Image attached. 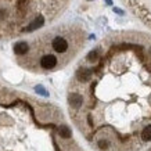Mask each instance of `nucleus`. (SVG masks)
Instances as JSON below:
<instances>
[{
    "label": "nucleus",
    "mask_w": 151,
    "mask_h": 151,
    "mask_svg": "<svg viewBox=\"0 0 151 151\" xmlns=\"http://www.w3.org/2000/svg\"><path fill=\"white\" fill-rule=\"evenodd\" d=\"M105 3H107L108 6H111V4H112V0H105Z\"/></svg>",
    "instance_id": "14"
},
{
    "label": "nucleus",
    "mask_w": 151,
    "mask_h": 151,
    "mask_svg": "<svg viewBox=\"0 0 151 151\" xmlns=\"http://www.w3.org/2000/svg\"><path fill=\"white\" fill-rule=\"evenodd\" d=\"M142 139L144 140V142H148V140H151V125H148V126H146V128L143 129Z\"/></svg>",
    "instance_id": "7"
},
{
    "label": "nucleus",
    "mask_w": 151,
    "mask_h": 151,
    "mask_svg": "<svg viewBox=\"0 0 151 151\" xmlns=\"http://www.w3.org/2000/svg\"><path fill=\"white\" fill-rule=\"evenodd\" d=\"M28 50H29V46H28L27 42H18L14 45V53L17 55H24L27 54Z\"/></svg>",
    "instance_id": "4"
},
{
    "label": "nucleus",
    "mask_w": 151,
    "mask_h": 151,
    "mask_svg": "<svg viewBox=\"0 0 151 151\" xmlns=\"http://www.w3.org/2000/svg\"><path fill=\"white\" fill-rule=\"evenodd\" d=\"M76 76H78V79L81 82H87L89 79L92 78V71L87 68H81L78 72H76Z\"/></svg>",
    "instance_id": "6"
},
{
    "label": "nucleus",
    "mask_w": 151,
    "mask_h": 151,
    "mask_svg": "<svg viewBox=\"0 0 151 151\" xmlns=\"http://www.w3.org/2000/svg\"><path fill=\"white\" fill-rule=\"evenodd\" d=\"M35 92L39 93V94H42V96H45V97L49 96V92H47V90L43 86H42V85H37V86H35Z\"/></svg>",
    "instance_id": "9"
},
{
    "label": "nucleus",
    "mask_w": 151,
    "mask_h": 151,
    "mask_svg": "<svg viewBox=\"0 0 151 151\" xmlns=\"http://www.w3.org/2000/svg\"><path fill=\"white\" fill-rule=\"evenodd\" d=\"M43 24H45V18L42 17V15H39V17H36V18L33 19L32 22L28 25L27 31L28 32H32V31H36V29H39V28L43 27Z\"/></svg>",
    "instance_id": "5"
},
{
    "label": "nucleus",
    "mask_w": 151,
    "mask_h": 151,
    "mask_svg": "<svg viewBox=\"0 0 151 151\" xmlns=\"http://www.w3.org/2000/svg\"><path fill=\"white\" fill-rule=\"evenodd\" d=\"M68 101H69V104H71V107L79 108L83 103V97L81 96V94H78V93H71L68 97Z\"/></svg>",
    "instance_id": "3"
},
{
    "label": "nucleus",
    "mask_w": 151,
    "mask_h": 151,
    "mask_svg": "<svg viewBox=\"0 0 151 151\" xmlns=\"http://www.w3.org/2000/svg\"><path fill=\"white\" fill-rule=\"evenodd\" d=\"M51 46L54 49L57 53H65V51L68 50V42L65 40L64 37L61 36H55L51 42Z\"/></svg>",
    "instance_id": "1"
},
{
    "label": "nucleus",
    "mask_w": 151,
    "mask_h": 151,
    "mask_svg": "<svg viewBox=\"0 0 151 151\" xmlns=\"http://www.w3.org/2000/svg\"><path fill=\"white\" fill-rule=\"evenodd\" d=\"M114 13L119 14V15H124V11H122V10H121V9H116V7H115V9H114Z\"/></svg>",
    "instance_id": "13"
},
{
    "label": "nucleus",
    "mask_w": 151,
    "mask_h": 151,
    "mask_svg": "<svg viewBox=\"0 0 151 151\" xmlns=\"http://www.w3.org/2000/svg\"><path fill=\"white\" fill-rule=\"evenodd\" d=\"M97 58H99V53H97V50H93L87 54V61H90V63L97 61Z\"/></svg>",
    "instance_id": "10"
},
{
    "label": "nucleus",
    "mask_w": 151,
    "mask_h": 151,
    "mask_svg": "<svg viewBox=\"0 0 151 151\" xmlns=\"http://www.w3.org/2000/svg\"><path fill=\"white\" fill-rule=\"evenodd\" d=\"M99 147H100L101 150H105L108 147V142L107 140H99Z\"/></svg>",
    "instance_id": "11"
},
{
    "label": "nucleus",
    "mask_w": 151,
    "mask_h": 151,
    "mask_svg": "<svg viewBox=\"0 0 151 151\" xmlns=\"http://www.w3.org/2000/svg\"><path fill=\"white\" fill-rule=\"evenodd\" d=\"M7 17V11L4 9H0V19H3Z\"/></svg>",
    "instance_id": "12"
},
{
    "label": "nucleus",
    "mask_w": 151,
    "mask_h": 151,
    "mask_svg": "<svg viewBox=\"0 0 151 151\" xmlns=\"http://www.w3.org/2000/svg\"><path fill=\"white\" fill-rule=\"evenodd\" d=\"M57 65V58L53 54H46L40 58V67L43 69H53Z\"/></svg>",
    "instance_id": "2"
},
{
    "label": "nucleus",
    "mask_w": 151,
    "mask_h": 151,
    "mask_svg": "<svg viewBox=\"0 0 151 151\" xmlns=\"http://www.w3.org/2000/svg\"><path fill=\"white\" fill-rule=\"evenodd\" d=\"M58 133L61 137H65V139L71 137V130H69V128H67V126H61V128L58 129Z\"/></svg>",
    "instance_id": "8"
}]
</instances>
